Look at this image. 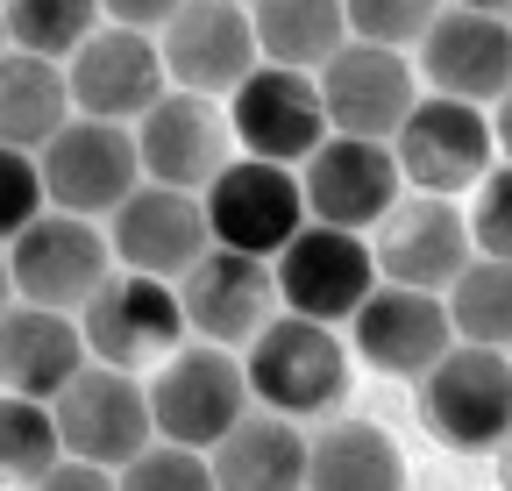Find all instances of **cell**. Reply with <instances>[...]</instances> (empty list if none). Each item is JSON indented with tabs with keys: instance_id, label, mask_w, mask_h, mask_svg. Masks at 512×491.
Segmentation results:
<instances>
[{
	"instance_id": "24",
	"label": "cell",
	"mask_w": 512,
	"mask_h": 491,
	"mask_svg": "<svg viewBox=\"0 0 512 491\" xmlns=\"http://www.w3.org/2000/svg\"><path fill=\"white\" fill-rule=\"evenodd\" d=\"M306 470H313V442L285 413H249L214 449L221 491H306Z\"/></svg>"
},
{
	"instance_id": "22",
	"label": "cell",
	"mask_w": 512,
	"mask_h": 491,
	"mask_svg": "<svg viewBox=\"0 0 512 491\" xmlns=\"http://www.w3.org/2000/svg\"><path fill=\"white\" fill-rule=\"evenodd\" d=\"M86 363H93V349H86L79 314H50V306H29V299L8 306V328H0V371H8L15 399L57 406L64 385H72Z\"/></svg>"
},
{
	"instance_id": "12",
	"label": "cell",
	"mask_w": 512,
	"mask_h": 491,
	"mask_svg": "<svg viewBox=\"0 0 512 491\" xmlns=\"http://www.w3.org/2000/svg\"><path fill=\"white\" fill-rule=\"evenodd\" d=\"M370 250H377L384 285H413V292L448 299V285L477 264V235H470L463 207H448L434 193H413L370 228Z\"/></svg>"
},
{
	"instance_id": "25",
	"label": "cell",
	"mask_w": 512,
	"mask_h": 491,
	"mask_svg": "<svg viewBox=\"0 0 512 491\" xmlns=\"http://www.w3.org/2000/svg\"><path fill=\"white\" fill-rule=\"evenodd\" d=\"M249 15H256L264 65H285V72H313L320 79L356 43L342 0H249Z\"/></svg>"
},
{
	"instance_id": "18",
	"label": "cell",
	"mask_w": 512,
	"mask_h": 491,
	"mask_svg": "<svg viewBox=\"0 0 512 491\" xmlns=\"http://www.w3.org/2000/svg\"><path fill=\"white\" fill-rule=\"evenodd\" d=\"M306 207L313 221H328V228H377L384 214L399 207V186H406V171H399V150L392 143H363V136H328L306 164Z\"/></svg>"
},
{
	"instance_id": "30",
	"label": "cell",
	"mask_w": 512,
	"mask_h": 491,
	"mask_svg": "<svg viewBox=\"0 0 512 491\" xmlns=\"http://www.w3.org/2000/svg\"><path fill=\"white\" fill-rule=\"evenodd\" d=\"M342 8H349V36L384 50H406L441 22V0H342Z\"/></svg>"
},
{
	"instance_id": "38",
	"label": "cell",
	"mask_w": 512,
	"mask_h": 491,
	"mask_svg": "<svg viewBox=\"0 0 512 491\" xmlns=\"http://www.w3.org/2000/svg\"><path fill=\"white\" fill-rule=\"evenodd\" d=\"M498 484H505V491H512V442H505V449H498Z\"/></svg>"
},
{
	"instance_id": "31",
	"label": "cell",
	"mask_w": 512,
	"mask_h": 491,
	"mask_svg": "<svg viewBox=\"0 0 512 491\" xmlns=\"http://www.w3.org/2000/svg\"><path fill=\"white\" fill-rule=\"evenodd\" d=\"M43 214H57V200H50V178H43V157L36 150H8L0 157V235H22V228H36Z\"/></svg>"
},
{
	"instance_id": "3",
	"label": "cell",
	"mask_w": 512,
	"mask_h": 491,
	"mask_svg": "<svg viewBox=\"0 0 512 491\" xmlns=\"http://www.w3.org/2000/svg\"><path fill=\"white\" fill-rule=\"evenodd\" d=\"M249 363L235 349H178L171 363H157V385H150V406H157V442H178V449H200L214 456L235 427L249 420Z\"/></svg>"
},
{
	"instance_id": "23",
	"label": "cell",
	"mask_w": 512,
	"mask_h": 491,
	"mask_svg": "<svg viewBox=\"0 0 512 491\" xmlns=\"http://www.w3.org/2000/svg\"><path fill=\"white\" fill-rule=\"evenodd\" d=\"M72 121H79L72 72L50 57L8 50V65H0V136H8V150H50Z\"/></svg>"
},
{
	"instance_id": "36",
	"label": "cell",
	"mask_w": 512,
	"mask_h": 491,
	"mask_svg": "<svg viewBox=\"0 0 512 491\" xmlns=\"http://www.w3.org/2000/svg\"><path fill=\"white\" fill-rule=\"evenodd\" d=\"M491 129H498V150H505V164H512V93L491 107Z\"/></svg>"
},
{
	"instance_id": "27",
	"label": "cell",
	"mask_w": 512,
	"mask_h": 491,
	"mask_svg": "<svg viewBox=\"0 0 512 491\" xmlns=\"http://www.w3.org/2000/svg\"><path fill=\"white\" fill-rule=\"evenodd\" d=\"M100 0H8V50L50 57V65H72V57L100 36Z\"/></svg>"
},
{
	"instance_id": "32",
	"label": "cell",
	"mask_w": 512,
	"mask_h": 491,
	"mask_svg": "<svg viewBox=\"0 0 512 491\" xmlns=\"http://www.w3.org/2000/svg\"><path fill=\"white\" fill-rule=\"evenodd\" d=\"M121 491H221V477H214V456L157 442V449H143L121 470Z\"/></svg>"
},
{
	"instance_id": "29",
	"label": "cell",
	"mask_w": 512,
	"mask_h": 491,
	"mask_svg": "<svg viewBox=\"0 0 512 491\" xmlns=\"http://www.w3.org/2000/svg\"><path fill=\"white\" fill-rule=\"evenodd\" d=\"M57 463H64L57 406H43V399H15V392H8V406H0V470H8V484L36 491Z\"/></svg>"
},
{
	"instance_id": "7",
	"label": "cell",
	"mask_w": 512,
	"mask_h": 491,
	"mask_svg": "<svg viewBox=\"0 0 512 491\" xmlns=\"http://www.w3.org/2000/svg\"><path fill=\"white\" fill-rule=\"evenodd\" d=\"M57 427H64V456L100 463V470H128L143 449H157L150 385H136V371H107V363H86V371L64 385Z\"/></svg>"
},
{
	"instance_id": "17",
	"label": "cell",
	"mask_w": 512,
	"mask_h": 491,
	"mask_svg": "<svg viewBox=\"0 0 512 491\" xmlns=\"http://www.w3.org/2000/svg\"><path fill=\"white\" fill-rule=\"evenodd\" d=\"M72 100H79V114H93V121H121V129H136V121L171 93V65H164V43L157 36H143V29H121V22H107L72 65Z\"/></svg>"
},
{
	"instance_id": "39",
	"label": "cell",
	"mask_w": 512,
	"mask_h": 491,
	"mask_svg": "<svg viewBox=\"0 0 512 491\" xmlns=\"http://www.w3.org/2000/svg\"><path fill=\"white\" fill-rule=\"evenodd\" d=\"M242 8H249V0H242Z\"/></svg>"
},
{
	"instance_id": "19",
	"label": "cell",
	"mask_w": 512,
	"mask_h": 491,
	"mask_svg": "<svg viewBox=\"0 0 512 491\" xmlns=\"http://www.w3.org/2000/svg\"><path fill=\"white\" fill-rule=\"evenodd\" d=\"M185 314H192V335L214 342V349H235L249 356V342L278 321V264L264 257H242V250H214L185 285Z\"/></svg>"
},
{
	"instance_id": "5",
	"label": "cell",
	"mask_w": 512,
	"mask_h": 491,
	"mask_svg": "<svg viewBox=\"0 0 512 491\" xmlns=\"http://www.w3.org/2000/svg\"><path fill=\"white\" fill-rule=\"evenodd\" d=\"M79 328H86L93 363H107V371H150V363H171L185 349L192 314H185V292L171 278L114 271L79 314Z\"/></svg>"
},
{
	"instance_id": "11",
	"label": "cell",
	"mask_w": 512,
	"mask_h": 491,
	"mask_svg": "<svg viewBox=\"0 0 512 491\" xmlns=\"http://www.w3.org/2000/svg\"><path fill=\"white\" fill-rule=\"evenodd\" d=\"M384 285L377 271V250L356 235V228H328V221H306L299 242L278 257V292L292 314L306 321H356L363 314V299Z\"/></svg>"
},
{
	"instance_id": "35",
	"label": "cell",
	"mask_w": 512,
	"mask_h": 491,
	"mask_svg": "<svg viewBox=\"0 0 512 491\" xmlns=\"http://www.w3.org/2000/svg\"><path fill=\"white\" fill-rule=\"evenodd\" d=\"M100 8H107V22H121V29H164L178 8H185V0H100Z\"/></svg>"
},
{
	"instance_id": "26",
	"label": "cell",
	"mask_w": 512,
	"mask_h": 491,
	"mask_svg": "<svg viewBox=\"0 0 512 491\" xmlns=\"http://www.w3.org/2000/svg\"><path fill=\"white\" fill-rule=\"evenodd\" d=\"M306 491H406V456L377 420H335L313 435Z\"/></svg>"
},
{
	"instance_id": "1",
	"label": "cell",
	"mask_w": 512,
	"mask_h": 491,
	"mask_svg": "<svg viewBox=\"0 0 512 491\" xmlns=\"http://www.w3.org/2000/svg\"><path fill=\"white\" fill-rule=\"evenodd\" d=\"M242 363H249V392L264 399V413L320 420V413H335L349 399V349L328 321L285 314L249 342Z\"/></svg>"
},
{
	"instance_id": "13",
	"label": "cell",
	"mask_w": 512,
	"mask_h": 491,
	"mask_svg": "<svg viewBox=\"0 0 512 491\" xmlns=\"http://www.w3.org/2000/svg\"><path fill=\"white\" fill-rule=\"evenodd\" d=\"M164 65L178 93H235L256 65H264V43H256V15L242 0H185V8L157 29Z\"/></svg>"
},
{
	"instance_id": "9",
	"label": "cell",
	"mask_w": 512,
	"mask_h": 491,
	"mask_svg": "<svg viewBox=\"0 0 512 491\" xmlns=\"http://www.w3.org/2000/svg\"><path fill=\"white\" fill-rule=\"evenodd\" d=\"M399 171H406V186L413 193H463V186H484V178L498 171V129H491V114L470 107V100H441L427 93L413 107V121L399 129Z\"/></svg>"
},
{
	"instance_id": "8",
	"label": "cell",
	"mask_w": 512,
	"mask_h": 491,
	"mask_svg": "<svg viewBox=\"0 0 512 491\" xmlns=\"http://www.w3.org/2000/svg\"><path fill=\"white\" fill-rule=\"evenodd\" d=\"M36 157H43V178H50V200L64 214H86V221H100V214L114 221L150 186L143 178V143H136V129H121V121L79 114L72 129H64L50 150H36Z\"/></svg>"
},
{
	"instance_id": "20",
	"label": "cell",
	"mask_w": 512,
	"mask_h": 491,
	"mask_svg": "<svg viewBox=\"0 0 512 491\" xmlns=\"http://www.w3.org/2000/svg\"><path fill=\"white\" fill-rule=\"evenodd\" d=\"M356 356L370 371L392 378H427L434 363L456 349V314H448L441 292H413V285H377L363 299V314L349 321Z\"/></svg>"
},
{
	"instance_id": "6",
	"label": "cell",
	"mask_w": 512,
	"mask_h": 491,
	"mask_svg": "<svg viewBox=\"0 0 512 491\" xmlns=\"http://www.w3.org/2000/svg\"><path fill=\"white\" fill-rule=\"evenodd\" d=\"M207 221H214V250H242V257L278 264L299 242V228L313 221L306 178L292 164H271V157H235L207 186Z\"/></svg>"
},
{
	"instance_id": "14",
	"label": "cell",
	"mask_w": 512,
	"mask_h": 491,
	"mask_svg": "<svg viewBox=\"0 0 512 491\" xmlns=\"http://www.w3.org/2000/svg\"><path fill=\"white\" fill-rule=\"evenodd\" d=\"M320 100H328L335 136H363V143H399V129L413 121L420 72L406 65V50H384V43H349L328 72H320Z\"/></svg>"
},
{
	"instance_id": "28",
	"label": "cell",
	"mask_w": 512,
	"mask_h": 491,
	"mask_svg": "<svg viewBox=\"0 0 512 491\" xmlns=\"http://www.w3.org/2000/svg\"><path fill=\"white\" fill-rule=\"evenodd\" d=\"M448 314H456V342L512 349V264L477 257L456 285H448Z\"/></svg>"
},
{
	"instance_id": "16",
	"label": "cell",
	"mask_w": 512,
	"mask_h": 491,
	"mask_svg": "<svg viewBox=\"0 0 512 491\" xmlns=\"http://www.w3.org/2000/svg\"><path fill=\"white\" fill-rule=\"evenodd\" d=\"M107 235H114L121 271H150V278H171V285H185L214 257L207 193H178V186H143L107 221Z\"/></svg>"
},
{
	"instance_id": "2",
	"label": "cell",
	"mask_w": 512,
	"mask_h": 491,
	"mask_svg": "<svg viewBox=\"0 0 512 491\" xmlns=\"http://www.w3.org/2000/svg\"><path fill=\"white\" fill-rule=\"evenodd\" d=\"M420 420L434 427V442L456 449V456L505 449L512 442V356L456 342L420 378Z\"/></svg>"
},
{
	"instance_id": "34",
	"label": "cell",
	"mask_w": 512,
	"mask_h": 491,
	"mask_svg": "<svg viewBox=\"0 0 512 491\" xmlns=\"http://www.w3.org/2000/svg\"><path fill=\"white\" fill-rule=\"evenodd\" d=\"M36 491H121V477L114 470H100V463H79V456H64Z\"/></svg>"
},
{
	"instance_id": "15",
	"label": "cell",
	"mask_w": 512,
	"mask_h": 491,
	"mask_svg": "<svg viewBox=\"0 0 512 491\" xmlns=\"http://www.w3.org/2000/svg\"><path fill=\"white\" fill-rule=\"evenodd\" d=\"M136 143H143V178L150 186L207 193L214 178L235 164V121L207 93H164L136 121Z\"/></svg>"
},
{
	"instance_id": "4",
	"label": "cell",
	"mask_w": 512,
	"mask_h": 491,
	"mask_svg": "<svg viewBox=\"0 0 512 491\" xmlns=\"http://www.w3.org/2000/svg\"><path fill=\"white\" fill-rule=\"evenodd\" d=\"M121 271L114 257V235H100V221L86 214H43L36 228H22L8 242V278H15V299L29 306H50V314H86L93 292Z\"/></svg>"
},
{
	"instance_id": "37",
	"label": "cell",
	"mask_w": 512,
	"mask_h": 491,
	"mask_svg": "<svg viewBox=\"0 0 512 491\" xmlns=\"http://www.w3.org/2000/svg\"><path fill=\"white\" fill-rule=\"evenodd\" d=\"M456 8H477V15H498V22H512V0H456Z\"/></svg>"
},
{
	"instance_id": "21",
	"label": "cell",
	"mask_w": 512,
	"mask_h": 491,
	"mask_svg": "<svg viewBox=\"0 0 512 491\" xmlns=\"http://www.w3.org/2000/svg\"><path fill=\"white\" fill-rule=\"evenodd\" d=\"M420 79L441 93V100H470V107H498L512 93V22L498 15H477V8H456L448 0L441 22L420 36Z\"/></svg>"
},
{
	"instance_id": "33",
	"label": "cell",
	"mask_w": 512,
	"mask_h": 491,
	"mask_svg": "<svg viewBox=\"0 0 512 491\" xmlns=\"http://www.w3.org/2000/svg\"><path fill=\"white\" fill-rule=\"evenodd\" d=\"M470 235H477V257H498V264H512V164H498V171L484 178V186H477Z\"/></svg>"
},
{
	"instance_id": "10",
	"label": "cell",
	"mask_w": 512,
	"mask_h": 491,
	"mask_svg": "<svg viewBox=\"0 0 512 491\" xmlns=\"http://www.w3.org/2000/svg\"><path fill=\"white\" fill-rule=\"evenodd\" d=\"M228 121H235L242 157H271V164H292V171L335 136L320 79L313 72H285V65H256L228 93Z\"/></svg>"
}]
</instances>
